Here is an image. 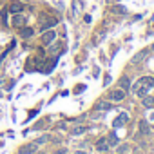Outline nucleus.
<instances>
[{"label": "nucleus", "instance_id": "nucleus-16", "mask_svg": "<svg viewBox=\"0 0 154 154\" xmlns=\"http://www.w3.org/2000/svg\"><path fill=\"white\" fill-rule=\"evenodd\" d=\"M96 109H98V111H102V109H103V111H111V109H112V103H109V102H102V103L96 105Z\"/></svg>", "mask_w": 154, "mask_h": 154}, {"label": "nucleus", "instance_id": "nucleus-24", "mask_svg": "<svg viewBox=\"0 0 154 154\" xmlns=\"http://www.w3.org/2000/svg\"><path fill=\"white\" fill-rule=\"evenodd\" d=\"M74 154H87V152H85V150H76Z\"/></svg>", "mask_w": 154, "mask_h": 154}, {"label": "nucleus", "instance_id": "nucleus-7", "mask_svg": "<svg viewBox=\"0 0 154 154\" xmlns=\"http://www.w3.org/2000/svg\"><path fill=\"white\" fill-rule=\"evenodd\" d=\"M127 122H129V116H127L125 112H122V114L114 120V123H112V125H114V127H122V125H125Z\"/></svg>", "mask_w": 154, "mask_h": 154}, {"label": "nucleus", "instance_id": "nucleus-20", "mask_svg": "<svg viewBox=\"0 0 154 154\" xmlns=\"http://www.w3.org/2000/svg\"><path fill=\"white\" fill-rule=\"evenodd\" d=\"M114 13H120V15H123V13H125V8H122V6H116V8H114Z\"/></svg>", "mask_w": 154, "mask_h": 154}, {"label": "nucleus", "instance_id": "nucleus-15", "mask_svg": "<svg viewBox=\"0 0 154 154\" xmlns=\"http://www.w3.org/2000/svg\"><path fill=\"white\" fill-rule=\"evenodd\" d=\"M141 103H143L145 107H152V105H154V96H147V94H145V96L141 98Z\"/></svg>", "mask_w": 154, "mask_h": 154}, {"label": "nucleus", "instance_id": "nucleus-23", "mask_svg": "<svg viewBox=\"0 0 154 154\" xmlns=\"http://www.w3.org/2000/svg\"><path fill=\"white\" fill-rule=\"evenodd\" d=\"M103 84H105V85H107V84H111V76H109V74L105 76V82H103Z\"/></svg>", "mask_w": 154, "mask_h": 154}, {"label": "nucleus", "instance_id": "nucleus-21", "mask_svg": "<svg viewBox=\"0 0 154 154\" xmlns=\"http://www.w3.org/2000/svg\"><path fill=\"white\" fill-rule=\"evenodd\" d=\"M53 154H67V150H65V149H60V150H56V152H53Z\"/></svg>", "mask_w": 154, "mask_h": 154}, {"label": "nucleus", "instance_id": "nucleus-10", "mask_svg": "<svg viewBox=\"0 0 154 154\" xmlns=\"http://www.w3.org/2000/svg\"><path fill=\"white\" fill-rule=\"evenodd\" d=\"M89 131V125H78V127H74L72 131H71V134L72 136H80V134H84V132H87Z\"/></svg>", "mask_w": 154, "mask_h": 154}, {"label": "nucleus", "instance_id": "nucleus-26", "mask_svg": "<svg viewBox=\"0 0 154 154\" xmlns=\"http://www.w3.org/2000/svg\"><path fill=\"white\" fill-rule=\"evenodd\" d=\"M150 49H152V51H154V44H152V47H150Z\"/></svg>", "mask_w": 154, "mask_h": 154}, {"label": "nucleus", "instance_id": "nucleus-19", "mask_svg": "<svg viewBox=\"0 0 154 154\" xmlns=\"http://www.w3.org/2000/svg\"><path fill=\"white\" fill-rule=\"evenodd\" d=\"M127 150H129V145H120L118 147V154H125Z\"/></svg>", "mask_w": 154, "mask_h": 154}, {"label": "nucleus", "instance_id": "nucleus-8", "mask_svg": "<svg viewBox=\"0 0 154 154\" xmlns=\"http://www.w3.org/2000/svg\"><path fill=\"white\" fill-rule=\"evenodd\" d=\"M118 84H120V89H123L125 93H127V91L131 89V80L127 78V76H122V78L118 80Z\"/></svg>", "mask_w": 154, "mask_h": 154}, {"label": "nucleus", "instance_id": "nucleus-4", "mask_svg": "<svg viewBox=\"0 0 154 154\" xmlns=\"http://www.w3.org/2000/svg\"><path fill=\"white\" fill-rule=\"evenodd\" d=\"M54 38H56V33H54V31H51V29H47V31H44V35H42V44L49 45V44H53V42H54Z\"/></svg>", "mask_w": 154, "mask_h": 154}, {"label": "nucleus", "instance_id": "nucleus-3", "mask_svg": "<svg viewBox=\"0 0 154 154\" xmlns=\"http://www.w3.org/2000/svg\"><path fill=\"white\" fill-rule=\"evenodd\" d=\"M109 100H112V102H122V100H125V91H123V89H114V91H111V93H109Z\"/></svg>", "mask_w": 154, "mask_h": 154}, {"label": "nucleus", "instance_id": "nucleus-5", "mask_svg": "<svg viewBox=\"0 0 154 154\" xmlns=\"http://www.w3.org/2000/svg\"><path fill=\"white\" fill-rule=\"evenodd\" d=\"M58 24V20L56 18H53V17H47L45 20H42V24H40V27H42V31H47V29H51V27H54Z\"/></svg>", "mask_w": 154, "mask_h": 154}, {"label": "nucleus", "instance_id": "nucleus-25", "mask_svg": "<svg viewBox=\"0 0 154 154\" xmlns=\"http://www.w3.org/2000/svg\"><path fill=\"white\" fill-rule=\"evenodd\" d=\"M98 154H109L107 150H98Z\"/></svg>", "mask_w": 154, "mask_h": 154}, {"label": "nucleus", "instance_id": "nucleus-13", "mask_svg": "<svg viewBox=\"0 0 154 154\" xmlns=\"http://www.w3.org/2000/svg\"><path fill=\"white\" fill-rule=\"evenodd\" d=\"M147 56V49H143V51H140V53H136L134 56H132V63H140L143 58Z\"/></svg>", "mask_w": 154, "mask_h": 154}, {"label": "nucleus", "instance_id": "nucleus-2", "mask_svg": "<svg viewBox=\"0 0 154 154\" xmlns=\"http://www.w3.org/2000/svg\"><path fill=\"white\" fill-rule=\"evenodd\" d=\"M36 149H38L36 143H26L18 149V154H36Z\"/></svg>", "mask_w": 154, "mask_h": 154}, {"label": "nucleus", "instance_id": "nucleus-9", "mask_svg": "<svg viewBox=\"0 0 154 154\" xmlns=\"http://www.w3.org/2000/svg\"><path fill=\"white\" fill-rule=\"evenodd\" d=\"M9 11H11L13 15L22 13V11H24V6H22L20 2H11V4H9Z\"/></svg>", "mask_w": 154, "mask_h": 154}, {"label": "nucleus", "instance_id": "nucleus-1", "mask_svg": "<svg viewBox=\"0 0 154 154\" xmlns=\"http://www.w3.org/2000/svg\"><path fill=\"white\" fill-rule=\"evenodd\" d=\"M152 87H154V78H152V76H143V78H140V80L132 85V93L143 98Z\"/></svg>", "mask_w": 154, "mask_h": 154}, {"label": "nucleus", "instance_id": "nucleus-17", "mask_svg": "<svg viewBox=\"0 0 154 154\" xmlns=\"http://www.w3.org/2000/svg\"><path fill=\"white\" fill-rule=\"evenodd\" d=\"M140 131H141V134H149V132H150L149 123H147V122H140Z\"/></svg>", "mask_w": 154, "mask_h": 154}, {"label": "nucleus", "instance_id": "nucleus-14", "mask_svg": "<svg viewBox=\"0 0 154 154\" xmlns=\"http://www.w3.org/2000/svg\"><path fill=\"white\" fill-rule=\"evenodd\" d=\"M109 149V143H107V140H98L96 141V150H107Z\"/></svg>", "mask_w": 154, "mask_h": 154}, {"label": "nucleus", "instance_id": "nucleus-18", "mask_svg": "<svg viewBox=\"0 0 154 154\" xmlns=\"http://www.w3.org/2000/svg\"><path fill=\"white\" fill-rule=\"evenodd\" d=\"M49 140H51V136H49V134H44V136H40L35 143H36V145H42V143H45V141H49Z\"/></svg>", "mask_w": 154, "mask_h": 154}, {"label": "nucleus", "instance_id": "nucleus-22", "mask_svg": "<svg viewBox=\"0 0 154 154\" xmlns=\"http://www.w3.org/2000/svg\"><path fill=\"white\" fill-rule=\"evenodd\" d=\"M84 89H85V85H80V87H76V91H74V93H82Z\"/></svg>", "mask_w": 154, "mask_h": 154}, {"label": "nucleus", "instance_id": "nucleus-11", "mask_svg": "<svg viewBox=\"0 0 154 154\" xmlns=\"http://www.w3.org/2000/svg\"><path fill=\"white\" fill-rule=\"evenodd\" d=\"M33 35H35L33 27H20V36L22 38H31Z\"/></svg>", "mask_w": 154, "mask_h": 154}, {"label": "nucleus", "instance_id": "nucleus-6", "mask_svg": "<svg viewBox=\"0 0 154 154\" xmlns=\"http://www.w3.org/2000/svg\"><path fill=\"white\" fill-rule=\"evenodd\" d=\"M11 24H13L15 27H24V24H26V17L20 15V13H17V15L13 17V20H11Z\"/></svg>", "mask_w": 154, "mask_h": 154}, {"label": "nucleus", "instance_id": "nucleus-12", "mask_svg": "<svg viewBox=\"0 0 154 154\" xmlns=\"http://www.w3.org/2000/svg\"><path fill=\"white\" fill-rule=\"evenodd\" d=\"M107 143H109V147H116V145H118V136H116L114 131L109 132V136H107Z\"/></svg>", "mask_w": 154, "mask_h": 154}, {"label": "nucleus", "instance_id": "nucleus-27", "mask_svg": "<svg viewBox=\"0 0 154 154\" xmlns=\"http://www.w3.org/2000/svg\"><path fill=\"white\" fill-rule=\"evenodd\" d=\"M24 2H27V0H24Z\"/></svg>", "mask_w": 154, "mask_h": 154}]
</instances>
